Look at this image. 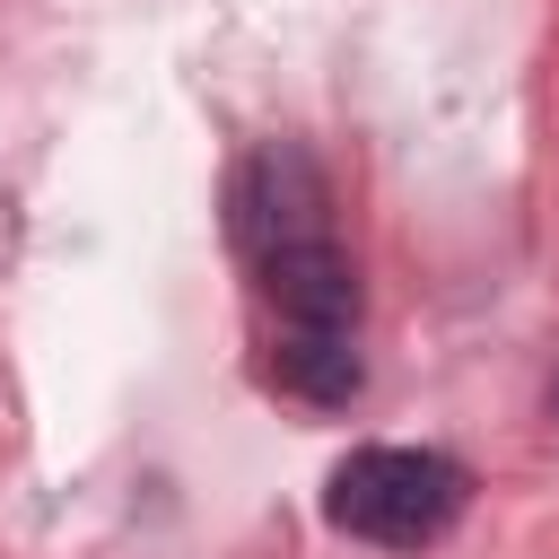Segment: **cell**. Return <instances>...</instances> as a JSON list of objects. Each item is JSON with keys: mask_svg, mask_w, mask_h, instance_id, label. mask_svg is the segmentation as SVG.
I'll return each instance as SVG.
<instances>
[{"mask_svg": "<svg viewBox=\"0 0 559 559\" xmlns=\"http://www.w3.org/2000/svg\"><path fill=\"white\" fill-rule=\"evenodd\" d=\"M271 376H280L297 402H349V393L367 384L349 332H297V323H288V341L271 349Z\"/></svg>", "mask_w": 559, "mask_h": 559, "instance_id": "cell-4", "label": "cell"}, {"mask_svg": "<svg viewBox=\"0 0 559 559\" xmlns=\"http://www.w3.org/2000/svg\"><path fill=\"white\" fill-rule=\"evenodd\" d=\"M262 288H271L280 323H297V332H349V323H358V271H349V253H332L323 236L262 253Z\"/></svg>", "mask_w": 559, "mask_h": 559, "instance_id": "cell-3", "label": "cell"}, {"mask_svg": "<svg viewBox=\"0 0 559 559\" xmlns=\"http://www.w3.org/2000/svg\"><path fill=\"white\" fill-rule=\"evenodd\" d=\"M323 175H314V157L306 148H262L253 166H245V183H236V227H245V245L253 253H280V245H314L323 236Z\"/></svg>", "mask_w": 559, "mask_h": 559, "instance_id": "cell-2", "label": "cell"}, {"mask_svg": "<svg viewBox=\"0 0 559 559\" xmlns=\"http://www.w3.org/2000/svg\"><path fill=\"white\" fill-rule=\"evenodd\" d=\"M463 463L428 454V445H358L332 489H323V515L358 542H384V550H428L437 533H454L463 515Z\"/></svg>", "mask_w": 559, "mask_h": 559, "instance_id": "cell-1", "label": "cell"}]
</instances>
